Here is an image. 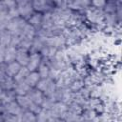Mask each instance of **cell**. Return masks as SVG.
Wrapping results in <instances>:
<instances>
[{
    "mask_svg": "<svg viewBox=\"0 0 122 122\" xmlns=\"http://www.w3.org/2000/svg\"><path fill=\"white\" fill-rule=\"evenodd\" d=\"M84 19L87 23L92 24L96 28H105L104 27V11L102 10L95 9L90 6L83 13Z\"/></svg>",
    "mask_w": 122,
    "mask_h": 122,
    "instance_id": "cell-1",
    "label": "cell"
},
{
    "mask_svg": "<svg viewBox=\"0 0 122 122\" xmlns=\"http://www.w3.org/2000/svg\"><path fill=\"white\" fill-rule=\"evenodd\" d=\"M35 88L40 92H42L45 96L52 97L56 91V84H55V81L48 77V78L40 79Z\"/></svg>",
    "mask_w": 122,
    "mask_h": 122,
    "instance_id": "cell-2",
    "label": "cell"
},
{
    "mask_svg": "<svg viewBox=\"0 0 122 122\" xmlns=\"http://www.w3.org/2000/svg\"><path fill=\"white\" fill-rule=\"evenodd\" d=\"M16 8L19 13V16L26 21H28L30 16L34 13L33 7H32V1L30 0H19L16 1Z\"/></svg>",
    "mask_w": 122,
    "mask_h": 122,
    "instance_id": "cell-3",
    "label": "cell"
},
{
    "mask_svg": "<svg viewBox=\"0 0 122 122\" xmlns=\"http://www.w3.org/2000/svg\"><path fill=\"white\" fill-rule=\"evenodd\" d=\"M26 24H27V21L19 16V17L10 19V20L9 21L8 26H7L6 29H7L8 30H10L12 35L20 36V35L22 34V31H23V30H24Z\"/></svg>",
    "mask_w": 122,
    "mask_h": 122,
    "instance_id": "cell-4",
    "label": "cell"
},
{
    "mask_svg": "<svg viewBox=\"0 0 122 122\" xmlns=\"http://www.w3.org/2000/svg\"><path fill=\"white\" fill-rule=\"evenodd\" d=\"M32 7L35 12L41 14L51 12L55 9L53 1H50V0H34L32 1Z\"/></svg>",
    "mask_w": 122,
    "mask_h": 122,
    "instance_id": "cell-5",
    "label": "cell"
},
{
    "mask_svg": "<svg viewBox=\"0 0 122 122\" xmlns=\"http://www.w3.org/2000/svg\"><path fill=\"white\" fill-rule=\"evenodd\" d=\"M45 43H46V45L51 46V47H52V48H54V49H56L58 51L65 50V48L67 47L66 39L63 36V34L47 37V38H45Z\"/></svg>",
    "mask_w": 122,
    "mask_h": 122,
    "instance_id": "cell-6",
    "label": "cell"
},
{
    "mask_svg": "<svg viewBox=\"0 0 122 122\" xmlns=\"http://www.w3.org/2000/svg\"><path fill=\"white\" fill-rule=\"evenodd\" d=\"M50 113L52 117L58 118V119H63L65 116L66 112H68V105L62 103V102H55L53 106L51 108Z\"/></svg>",
    "mask_w": 122,
    "mask_h": 122,
    "instance_id": "cell-7",
    "label": "cell"
},
{
    "mask_svg": "<svg viewBox=\"0 0 122 122\" xmlns=\"http://www.w3.org/2000/svg\"><path fill=\"white\" fill-rule=\"evenodd\" d=\"M91 6V1L87 0H76V1H68V8L73 11L84 13V11Z\"/></svg>",
    "mask_w": 122,
    "mask_h": 122,
    "instance_id": "cell-8",
    "label": "cell"
},
{
    "mask_svg": "<svg viewBox=\"0 0 122 122\" xmlns=\"http://www.w3.org/2000/svg\"><path fill=\"white\" fill-rule=\"evenodd\" d=\"M41 62H42V56L40 53H38V52L30 53L29 62L26 67L28 68V70L30 71H36L39 65L41 64Z\"/></svg>",
    "mask_w": 122,
    "mask_h": 122,
    "instance_id": "cell-9",
    "label": "cell"
},
{
    "mask_svg": "<svg viewBox=\"0 0 122 122\" xmlns=\"http://www.w3.org/2000/svg\"><path fill=\"white\" fill-rule=\"evenodd\" d=\"M2 107H3V112L13 114V115H19L21 113V112L23 111V109L18 105L16 100L12 101L10 103H8V104H6Z\"/></svg>",
    "mask_w": 122,
    "mask_h": 122,
    "instance_id": "cell-10",
    "label": "cell"
},
{
    "mask_svg": "<svg viewBox=\"0 0 122 122\" xmlns=\"http://www.w3.org/2000/svg\"><path fill=\"white\" fill-rule=\"evenodd\" d=\"M27 95L29 96V98L33 103H35L37 105H40V106H41V103H42V101H43V99L45 97V95L43 94V92H40L39 90H37L36 88H31L29 91V92L27 93Z\"/></svg>",
    "mask_w": 122,
    "mask_h": 122,
    "instance_id": "cell-11",
    "label": "cell"
},
{
    "mask_svg": "<svg viewBox=\"0 0 122 122\" xmlns=\"http://www.w3.org/2000/svg\"><path fill=\"white\" fill-rule=\"evenodd\" d=\"M29 58H30V52L28 51L22 50V49H17V53H16L15 61L18 64H20L22 67H26L28 65Z\"/></svg>",
    "mask_w": 122,
    "mask_h": 122,
    "instance_id": "cell-12",
    "label": "cell"
},
{
    "mask_svg": "<svg viewBox=\"0 0 122 122\" xmlns=\"http://www.w3.org/2000/svg\"><path fill=\"white\" fill-rule=\"evenodd\" d=\"M16 53H17L16 48H13L11 46L6 47L5 52H4V63L9 64V63L14 62L15 58H16Z\"/></svg>",
    "mask_w": 122,
    "mask_h": 122,
    "instance_id": "cell-13",
    "label": "cell"
},
{
    "mask_svg": "<svg viewBox=\"0 0 122 122\" xmlns=\"http://www.w3.org/2000/svg\"><path fill=\"white\" fill-rule=\"evenodd\" d=\"M46 46L45 43V38L43 37H39V36H35L32 40V45L31 48L30 50V53H33V52H40V51Z\"/></svg>",
    "mask_w": 122,
    "mask_h": 122,
    "instance_id": "cell-14",
    "label": "cell"
},
{
    "mask_svg": "<svg viewBox=\"0 0 122 122\" xmlns=\"http://www.w3.org/2000/svg\"><path fill=\"white\" fill-rule=\"evenodd\" d=\"M42 18H43V14L41 13H38V12H35L30 16V18L27 21L31 27H33L36 31L39 30L42 27Z\"/></svg>",
    "mask_w": 122,
    "mask_h": 122,
    "instance_id": "cell-15",
    "label": "cell"
},
{
    "mask_svg": "<svg viewBox=\"0 0 122 122\" xmlns=\"http://www.w3.org/2000/svg\"><path fill=\"white\" fill-rule=\"evenodd\" d=\"M30 89L31 88L26 83V81H20V82H15L13 92H15L16 95H26Z\"/></svg>",
    "mask_w": 122,
    "mask_h": 122,
    "instance_id": "cell-16",
    "label": "cell"
},
{
    "mask_svg": "<svg viewBox=\"0 0 122 122\" xmlns=\"http://www.w3.org/2000/svg\"><path fill=\"white\" fill-rule=\"evenodd\" d=\"M16 99V94L13 91H3L0 98V103L2 106L10 103L12 101H15Z\"/></svg>",
    "mask_w": 122,
    "mask_h": 122,
    "instance_id": "cell-17",
    "label": "cell"
},
{
    "mask_svg": "<svg viewBox=\"0 0 122 122\" xmlns=\"http://www.w3.org/2000/svg\"><path fill=\"white\" fill-rule=\"evenodd\" d=\"M12 34L7 29H0V45L8 47L10 45Z\"/></svg>",
    "mask_w": 122,
    "mask_h": 122,
    "instance_id": "cell-18",
    "label": "cell"
},
{
    "mask_svg": "<svg viewBox=\"0 0 122 122\" xmlns=\"http://www.w3.org/2000/svg\"><path fill=\"white\" fill-rule=\"evenodd\" d=\"M17 116L19 122H36V114L28 110H23Z\"/></svg>",
    "mask_w": 122,
    "mask_h": 122,
    "instance_id": "cell-19",
    "label": "cell"
},
{
    "mask_svg": "<svg viewBox=\"0 0 122 122\" xmlns=\"http://www.w3.org/2000/svg\"><path fill=\"white\" fill-rule=\"evenodd\" d=\"M16 102L18 103V105L23 109V110H30V108L31 107V105L33 104V102L29 98V96L26 95H16Z\"/></svg>",
    "mask_w": 122,
    "mask_h": 122,
    "instance_id": "cell-20",
    "label": "cell"
},
{
    "mask_svg": "<svg viewBox=\"0 0 122 122\" xmlns=\"http://www.w3.org/2000/svg\"><path fill=\"white\" fill-rule=\"evenodd\" d=\"M21 67L22 66L20 64H18L16 61L7 64V66H6V73H7V75L13 78L17 74V72L19 71V70L21 69Z\"/></svg>",
    "mask_w": 122,
    "mask_h": 122,
    "instance_id": "cell-21",
    "label": "cell"
},
{
    "mask_svg": "<svg viewBox=\"0 0 122 122\" xmlns=\"http://www.w3.org/2000/svg\"><path fill=\"white\" fill-rule=\"evenodd\" d=\"M40 79H41V78H40V76H39V74H38L37 71H30V73H29V75L26 77L25 81H26V83H27L30 88H35Z\"/></svg>",
    "mask_w": 122,
    "mask_h": 122,
    "instance_id": "cell-22",
    "label": "cell"
},
{
    "mask_svg": "<svg viewBox=\"0 0 122 122\" xmlns=\"http://www.w3.org/2000/svg\"><path fill=\"white\" fill-rule=\"evenodd\" d=\"M15 86V81L12 77L7 76L4 80H2L0 82V88L2 89V91H13Z\"/></svg>",
    "mask_w": 122,
    "mask_h": 122,
    "instance_id": "cell-23",
    "label": "cell"
},
{
    "mask_svg": "<svg viewBox=\"0 0 122 122\" xmlns=\"http://www.w3.org/2000/svg\"><path fill=\"white\" fill-rule=\"evenodd\" d=\"M20 36L33 40V38L36 36V30H35L33 27H31V26L27 22V24H26V26H25L23 31H22V34H21Z\"/></svg>",
    "mask_w": 122,
    "mask_h": 122,
    "instance_id": "cell-24",
    "label": "cell"
},
{
    "mask_svg": "<svg viewBox=\"0 0 122 122\" xmlns=\"http://www.w3.org/2000/svg\"><path fill=\"white\" fill-rule=\"evenodd\" d=\"M36 71L38 72V74H39V76H40L41 79L48 78L49 77V74H50V67H49V65L46 62L42 61Z\"/></svg>",
    "mask_w": 122,
    "mask_h": 122,
    "instance_id": "cell-25",
    "label": "cell"
},
{
    "mask_svg": "<svg viewBox=\"0 0 122 122\" xmlns=\"http://www.w3.org/2000/svg\"><path fill=\"white\" fill-rule=\"evenodd\" d=\"M85 86V83H84V78H79V79H76L74 81H72L69 87L70 91L71 92H79L83 87Z\"/></svg>",
    "mask_w": 122,
    "mask_h": 122,
    "instance_id": "cell-26",
    "label": "cell"
},
{
    "mask_svg": "<svg viewBox=\"0 0 122 122\" xmlns=\"http://www.w3.org/2000/svg\"><path fill=\"white\" fill-rule=\"evenodd\" d=\"M30 71L28 70L27 67H21V69L19 70V71L17 72V74L13 77L15 82H20V81H25L26 77L29 75Z\"/></svg>",
    "mask_w": 122,
    "mask_h": 122,
    "instance_id": "cell-27",
    "label": "cell"
},
{
    "mask_svg": "<svg viewBox=\"0 0 122 122\" xmlns=\"http://www.w3.org/2000/svg\"><path fill=\"white\" fill-rule=\"evenodd\" d=\"M31 45H32V40L31 39L20 36V42H19V45H18L17 49H22V50H26V51H30V50L31 48Z\"/></svg>",
    "mask_w": 122,
    "mask_h": 122,
    "instance_id": "cell-28",
    "label": "cell"
},
{
    "mask_svg": "<svg viewBox=\"0 0 122 122\" xmlns=\"http://www.w3.org/2000/svg\"><path fill=\"white\" fill-rule=\"evenodd\" d=\"M51 113L49 110H44L42 109L41 112L36 114V122H47L48 119L51 117Z\"/></svg>",
    "mask_w": 122,
    "mask_h": 122,
    "instance_id": "cell-29",
    "label": "cell"
},
{
    "mask_svg": "<svg viewBox=\"0 0 122 122\" xmlns=\"http://www.w3.org/2000/svg\"><path fill=\"white\" fill-rule=\"evenodd\" d=\"M68 111L70 112L74 113V114H81L82 112H83V109H82V107L80 105H78L77 103L72 101L68 105Z\"/></svg>",
    "mask_w": 122,
    "mask_h": 122,
    "instance_id": "cell-30",
    "label": "cell"
},
{
    "mask_svg": "<svg viewBox=\"0 0 122 122\" xmlns=\"http://www.w3.org/2000/svg\"><path fill=\"white\" fill-rule=\"evenodd\" d=\"M54 103H55V101L52 97L45 96L42 103H41V108L44 109V110H51V108L53 106Z\"/></svg>",
    "mask_w": 122,
    "mask_h": 122,
    "instance_id": "cell-31",
    "label": "cell"
},
{
    "mask_svg": "<svg viewBox=\"0 0 122 122\" xmlns=\"http://www.w3.org/2000/svg\"><path fill=\"white\" fill-rule=\"evenodd\" d=\"M3 122H19L18 116L3 112Z\"/></svg>",
    "mask_w": 122,
    "mask_h": 122,
    "instance_id": "cell-32",
    "label": "cell"
},
{
    "mask_svg": "<svg viewBox=\"0 0 122 122\" xmlns=\"http://www.w3.org/2000/svg\"><path fill=\"white\" fill-rule=\"evenodd\" d=\"M105 4H106V1H102V0H97V1H91V6L95 8V9H98V10H102L104 9L105 7Z\"/></svg>",
    "mask_w": 122,
    "mask_h": 122,
    "instance_id": "cell-33",
    "label": "cell"
},
{
    "mask_svg": "<svg viewBox=\"0 0 122 122\" xmlns=\"http://www.w3.org/2000/svg\"><path fill=\"white\" fill-rule=\"evenodd\" d=\"M6 66H7V64H5L4 62L0 64V82L8 76L6 73Z\"/></svg>",
    "mask_w": 122,
    "mask_h": 122,
    "instance_id": "cell-34",
    "label": "cell"
},
{
    "mask_svg": "<svg viewBox=\"0 0 122 122\" xmlns=\"http://www.w3.org/2000/svg\"><path fill=\"white\" fill-rule=\"evenodd\" d=\"M2 92H3V91H2V89L0 88V98H1V94H2ZM0 105H1V103H0Z\"/></svg>",
    "mask_w": 122,
    "mask_h": 122,
    "instance_id": "cell-35",
    "label": "cell"
},
{
    "mask_svg": "<svg viewBox=\"0 0 122 122\" xmlns=\"http://www.w3.org/2000/svg\"><path fill=\"white\" fill-rule=\"evenodd\" d=\"M59 122H64V120H62V119H60V120H59Z\"/></svg>",
    "mask_w": 122,
    "mask_h": 122,
    "instance_id": "cell-36",
    "label": "cell"
}]
</instances>
